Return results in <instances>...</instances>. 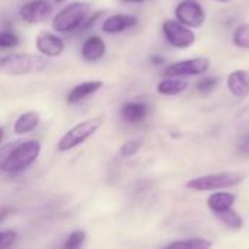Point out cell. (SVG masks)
Returning a JSON list of instances; mask_svg holds the SVG:
<instances>
[{
	"instance_id": "e0dca14e",
	"label": "cell",
	"mask_w": 249,
	"mask_h": 249,
	"mask_svg": "<svg viewBox=\"0 0 249 249\" xmlns=\"http://www.w3.org/2000/svg\"><path fill=\"white\" fill-rule=\"evenodd\" d=\"M188 88V82L184 77H177V76H166L163 80L159 82L158 85V92L165 96H174L179 95Z\"/></svg>"
},
{
	"instance_id": "9c48e42d",
	"label": "cell",
	"mask_w": 249,
	"mask_h": 249,
	"mask_svg": "<svg viewBox=\"0 0 249 249\" xmlns=\"http://www.w3.org/2000/svg\"><path fill=\"white\" fill-rule=\"evenodd\" d=\"M53 13V4L48 0H32L19 9V16L29 25L45 22Z\"/></svg>"
},
{
	"instance_id": "277c9868",
	"label": "cell",
	"mask_w": 249,
	"mask_h": 249,
	"mask_svg": "<svg viewBox=\"0 0 249 249\" xmlns=\"http://www.w3.org/2000/svg\"><path fill=\"white\" fill-rule=\"evenodd\" d=\"M101 125H102V120L99 117L88 118L77 123L61 136V139L57 143V150L60 153H64L79 147L80 144L88 142L99 130Z\"/></svg>"
},
{
	"instance_id": "d6a6232c",
	"label": "cell",
	"mask_w": 249,
	"mask_h": 249,
	"mask_svg": "<svg viewBox=\"0 0 249 249\" xmlns=\"http://www.w3.org/2000/svg\"><path fill=\"white\" fill-rule=\"evenodd\" d=\"M55 3H58V4H61V3H66L67 0H54Z\"/></svg>"
},
{
	"instance_id": "603a6c76",
	"label": "cell",
	"mask_w": 249,
	"mask_h": 249,
	"mask_svg": "<svg viewBox=\"0 0 249 249\" xmlns=\"http://www.w3.org/2000/svg\"><path fill=\"white\" fill-rule=\"evenodd\" d=\"M86 241V232L85 231H74L69 235L67 241L64 242L66 249H77L80 248Z\"/></svg>"
},
{
	"instance_id": "7402d4cb",
	"label": "cell",
	"mask_w": 249,
	"mask_h": 249,
	"mask_svg": "<svg viewBox=\"0 0 249 249\" xmlns=\"http://www.w3.org/2000/svg\"><path fill=\"white\" fill-rule=\"evenodd\" d=\"M143 146V140L142 139H134V140H128L125 142L121 147H120V155L123 158H131L134 156Z\"/></svg>"
},
{
	"instance_id": "1f68e13d",
	"label": "cell",
	"mask_w": 249,
	"mask_h": 249,
	"mask_svg": "<svg viewBox=\"0 0 249 249\" xmlns=\"http://www.w3.org/2000/svg\"><path fill=\"white\" fill-rule=\"evenodd\" d=\"M121 1H127V3H140L143 0H121Z\"/></svg>"
},
{
	"instance_id": "3957f363",
	"label": "cell",
	"mask_w": 249,
	"mask_h": 249,
	"mask_svg": "<svg viewBox=\"0 0 249 249\" xmlns=\"http://www.w3.org/2000/svg\"><path fill=\"white\" fill-rule=\"evenodd\" d=\"M90 13V4L86 1H71L64 6L61 10L55 13L51 20V26L54 31L60 34H67L79 29L85 19Z\"/></svg>"
},
{
	"instance_id": "4dcf8cb0",
	"label": "cell",
	"mask_w": 249,
	"mask_h": 249,
	"mask_svg": "<svg viewBox=\"0 0 249 249\" xmlns=\"http://www.w3.org/2000/svg\"><path fill=\"white\" fill-rule=\"evenodd\" d=\"M3 137H4V130H3V128L0 127V143L3 142Z\"/></svg>"
},
{
	"instance_id": "44dd1931",
	"label": "cell",
	"mask_w": 249,
	"mask_h": 249,
	"mask_svg": "<svg viewBox=\"0 0 249 249\" xmlns=\"http://www.w3.org/2000/svg\"><path fill=\"white\" fill-rule=\"evenodd\" d=\"M233 44L239 48L249 50V23L238 26L233 32Z\"/></svg>"
},
{
	"instance_id": "30bf717a",
	"label": "cell",
	"mask_w": 249,
	"mask_h": 249,
	"mask_svg": "<svg viewBox=\"0 0 249 249\" xmlns=\"http://www.w3.org/2000/svg\"><path fill=\"white\" fill-rule=\"evenodd\" d=\"M35 48L45 58H55L64 53L66 44H64L63 38H60L58 35H55L53 32L41 31V32H38V35L35 38Z\"/></svg>"
},
{
	"instance_id": "cb8c5ba5",
	"label": "cell",
	"mask_w": 249,
	"mask_h": 249,
	"mask_svg": "<svg viewBox=\"0 0 249 249\" xmlns=\"http://www.w3.org/2000/svg\"><path fill=\"white\" fill-rule=\"evenodd\" d=\"M217 83L219 80L216 77H212V76H207V77H203L197 82V90L203 95H209L212 93L216 88H217Z\"/></svg>"
},
{
	"instance_id": "7c38bea8",
	"label": "cell",
	"mask_w": 249,
	"mask_h": 249,
	"mask_svg": "<svg viewBox=\"0 0 249 249\" xmlns=\"http://www.w3.org/2000/svg\"><path fill=\"white\" fill-rule=\"evenodd\" d=\"M102 86H104V82H102V80H98V79L82 82V83L73 86V88L69 90V93L66 95V102L70 104V105L79 104L80 101L86 99L88 96L95 95Z\"/></svg>"
},
{
	"instance_id": "5bb4252c",
	"label": "cell",
	"mask_w": 249,
	"mask_h": 249,
	"mask_svg": "<svg viewBox=\"0 0 249 249\" xmlns=\"http://www.w3.org/2000/svg\"><path fill=\"white\" fill-rule=\"evenodd\" d=\"M226 83L233 96L244 99L249 95V71L247 70H233L228 76Z\"/></svg>"
},
{
	"instance_id": "7a4b0ae2",
	"label": "cell",
	"mask_w": 249,
	"mask_h": 249,
	"mask_svg": "<svg viewBox=\"0 0 249 249\" xmlns=\"http://www.w3.org/2000/svg\"><path fill=\"white\" fill-rule=\"evenodd\" d=\"M41 155V143L38 140H26L18 144L0 163V169L6 174H20L36 162Z\"/></svg>"
},
{
	"instance_id": "ba28073f",
	"label": "cell",
	"mask_w": 249,
	"mask_h": 249,
	"mask_svg": "<svg viewBox=\"0 0 249 249\" xmlns=\"http://www.w3.org/2000/svg\"><path fill=\"white\" fill-rule=\"evenodd\" d=\"M210 69V60L206 57H196L190 60L177 61L168 66L163 71L165 76H177V77H187V76H197L204 74Z\"/></svg>"
},
{
	"instance_id": "f1b7e54d",
	"label": "cell",
	"mask_w": 249,
	"mask_h": 249,
	"mask_svg": "<svg viewBox=\"0 0 249 249\" xmlns=\"http://www.w3.org/2000/svg\"><path fill=\"white\" fill-rule=\"evenodd\" d=\"M13 213V210L10 209V207H7V206H1L0 207V225L10 216Z\"/></svg>"
},
{
	"instance_id": "4fadbf2b",
	"label": "cell",
	"mask_w": 249,
	"mask_h": 249,
	"mask_svg": "<svg viewBox=\"0 0 249 249\" xmlns=\"http://www.w3.org/2000/svg\"><path fill=\"white\" fill-rule=\"evenodd\" d=\"M107 53V44L105 41L98 36V35H92L89 36L80 48V55L85 61L88 63H95L99 61Z\"/></svg>"
},
{
	"instance_id": "836d02e7",
	"label": "cell",
	"mask_w": 249,
	"mask_h": 249,
	"mask_svg": "<svg viewBox=\"0 0 249 249\" xmlns=\"http://www.w3.org/2000/svg\"><path fill=\"white\" fill-rule=\"evenodd\" d=\"M216 1H231V0H216Z\"/></svg>"
},
{
	"instance_id": "9a60e30c",
	"label": "cell",
	"mask_w": 249,
	"mask_h": 249,
	"mask_svg": "<svg viewBox=\"0 0 249 249\" xmlns=\"http://www.w3.org/2000/svg\"><path fill=\"white\" fill-rule=\"evenodd\" d=\"M41 123V117L38 112L35 111H26L23 114H20L15 123H13V133L18 136H23L28 134L31 131H34Z\"/></svg>"
},
{
	"instance_id": "5b68a950",
	"label": "cell",
	"mask_w": 249,
	"mask_h": 249,
	"mask_svg": "<svg viewBox=\"0 0 249 249\" xmlns=\"http://www.w3.org/2000/svg\"><path fill=\"white\" fill-rule=\"evenodd\" d=\"M244 181V175L239 172H217L209 174L188 181L187 187L194 191H217L228 190L239 185Z\"/></svg>"
},
{
	"instance_id": "d6986e66",
	"label": "cell",
	"mask_w": 249,
	"mask_h": 249,
	"mask_svg": "<svg viewBox=\"0 0 249 249\" xmlns=\"http://www.w3.org/2000/svg\"><path fill=\"white\" fill-rule=\"evenodd\" d=\"M212 242L204 239V238H191V239H184V241H175L166 245V248L177 249H207L212 248Z\"/></svg>"
},
{
	"instance_id": "52a82bcc",
	"label": "cell",
	"mask_w": 249,
	"mask_h": 249,
	"mask_svg": "<svg viewBox=\"0 0 249 249\" xmlns=\"http://www.w3.org/2000/svg\"><path fill=\"white\" fill-rule=\"evenodd\" d=\"M175 18L188 28H200L206 22V12L196 0H182L175 9Z\"/></svg>"
},
{
	"instance_id": "8fae6325",
	"label": "cell",
	"mask_w": 249,
	"mask_h": 249,
	"mask_svg": "<svg viewBox=\"0 0 249 249\" xmlns=\"http://www.w3.org/2000/svg\"><path fill=\"white\" fill-rule=\"evenodd\" d=\"M139 23L136 16L131 15H125V13H117L112 16H108L104 23H102V32L114 35V34H120L124 32L133 26H136Z\"/></svg>"
},
{
	"instance_id": "484cf974",
	"label": "cell",
	"mask_w": 249,
	"mask_h": 249,
	"mask_svg": "<svg viewBox=\"0 0 249 249\" xmlns=\"http://www.w3.org/2000/svg\"><path fill=\"white\" fill-rule=\"evenodd\" d=\"M18 241V232L13 229L0 231V248H10Z\"/></svg>"
},
{
	"instance_id": "ffe728a7",
	"label": "cell",
	"mask_w": 249,
	"mask_h": 249,
	"mask_svg": "<svg viewBox=\"0 0 249 249\" xmlns=\"http://www.w3.org/2000/svg\"><path fill=\"white\" fill-rule=\"evenodd\" d=\"M219 219H220V222L226 226V228H229V229H233V231H239V229H242V226H244V219L241 217V214L238 213V212H235L233 209H229V210H226V212H223V213H219V214H216Z\"/></svg>"
},
{
	"instance_id": "4316f807",
	"label": "cell",
	"mask_w": 249,
	"mask_h": 249,
	"mask_svg": "<svg viewBox=\"0 0 249 249\" xmlns=\"http://www.w3.org/2000/svg\"><path fill=\"white\" fill-rule=\"evenodd\" d=\"M102 15H104V12H101V10H99V12H95L93 15H89V16L85 19V22L82 23V26H80L79 29H89L92 25L96 23V20H98Z\"/></svg>"
},
{
	"instance_id": "d4e9b609",
	"label": "cell",
	"mask_w": 249,
	"mask_h": 249,
	"mask_svg": "<svg viewBox=\"0 0 249 249\" xmlns=\"http://www.w3.org/2000/svg\"><path fill=\"white\" fill-rule=\"evenodd\" d=\"M19 44V36L12 31L0 32V48H15Z\"/></svg>"
},
{
	"instance_id": "f546056e",
	"label": "cell",
	"mask_w": 249,
	"mask_h": 249,
	"mask_svg": "<svg viewBox=\"0 0 249 249\" xmlns=\"http://www.w3.org/2000/svg\"><path fill=\"white\" fill-rule=\"evenodd\" d=\"M150 61H152V64H155V66H160V64H163L165 63V58L162 57V55H152L150 57Z\"/></svg>"
},
{
	"instance_id": "2e32d148",
	"label": "cell",
	"mask_w": 249,
	"mask_h": 249,
	"mask_svg": "<svg viewBox=\"0 0 249 249\" xmlns=\"http://www.w3.org/2000/svg\"><path fill=\"white\" fill-rule=\"evenodd\" d=\"M149 114V107L144 102H128L121 108V117L130 123L137 124L142 123Z\"/></svg>"
},
{
	"instance_id": "8992f818",
	"label": "cell",
	"mask_w": 249,
	"mask_h": 249,
	"mask_svg": "<svg viewBox=\"0 0 249 249\" xmlns=\"http://www.w3.org/2000/svg\"><path fill=\"white\" fill-rule=\"evenodd\" d=\"M162 31L168 44L175 48H188L196 42V34L177 19L165 20L162 25Z\"/></svg>"
},
{
	"instance_id": "83f0119b",
	"label": "cell",
	"mask_w": 249,
	"mask_h": 249,
	"mask_svg": "<svg viewBox=\"0 0 249 249\" xmlns=\"http://www.w3.org/2000/svg\"><path fill=\"white\" fill-rule=\"evenodd\" d=\"M239 152L242 155H249V133L242 139V142L239 143Z\"/></svg>"
},
{
	"instance_id": "6da1fadb",
	"label": "cell",
	"mask_w": 249,
	"mask_h": 249,
	"mask_svg": "<svg viewBox=\"0 0 249 249\" xmlns=\"http://www.w3.org/2000/svg\"><path fill=\"white\" fill-rule=\"evenodd\" d=\"M47 58L41 54L13 53L0 55V74L3 76H28L41 73L47 69Z\"/></svg>"
},
{
	"instance_id": "ac0fdd59",
	"label": "cell",
	"mask_w": 249,
	"mask_h": 249,
	"mask_svg": "<svg viewBox=\"0 0 249 249\" xmlns=\"http://www.w3.org/2000/svg\"><path fill=\"white\" fill-rule=\"evenodd\" d=\"M235 201H236V196L232 193H214L209 197L207 204L214 214H219L229 209H233Z\"/></svg>"
}]
</instances>
